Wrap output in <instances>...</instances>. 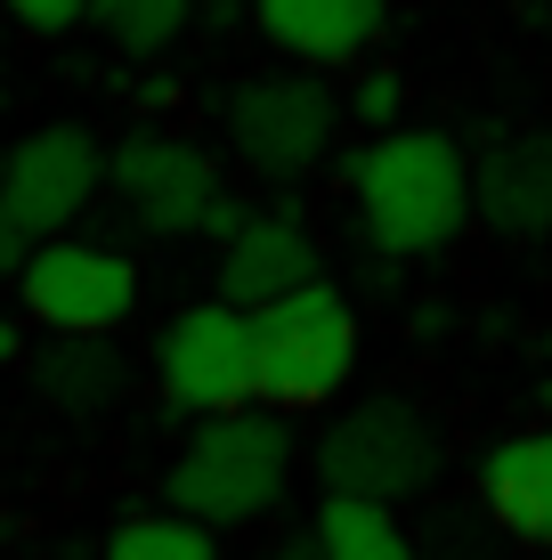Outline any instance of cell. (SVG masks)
Returning a JSON list of instances; mask_svg holds the SVG:
<instances>
[{
    "mask_svg": "<svg viewBox=\"0 0 552 560\" xmlns=\"http://www.w3.org/2000/svg\"><path fill=\"white\" fill-rule=\"evenodd\" d=\"M16 268H25V228L0 211V277H16Z\"/></svg>",
    "mask_w": 552,
    "mask_h": 560,
    "instance_id": "cell-20",
    "label": "cell"
},
{
    "mask_svg": "<svg viewBox=\"0 0 552 560\" xmlns=\"http://www.w3.org/2000/svg\"><path fill=\"white\" fill-rule=\"evenodd\" d=\"M106 179H114V196L130 203V220H139L146 236H187V228H203L212 203H220L212 154L196 139H171V130H130V139L106 154Z\"/></svg>",
    "mask_w": 552,
    "mask_h": 560,
    "instance_id": "cell-9",
    "label": "cell"
},
{
    "mask_svg": "<svg viewBox=\"0 0 552 560\" xmlns=\"http://www.w3.org/2000/svg\"><path fill=\"white\" fill-rule=\"evenodd\" d=\"M277 560H326V545H317V528H309V536H293V545H277Z\"/></svg>",
    "mask_w": 552,
    "mask_h": 560,
    "instance_id": "cell-21",
    "label": "cell"
},
{
    "mask_svg": "<svg viewBox=\"0 0 552 560\" xmlns=\"http://www.w3.org/2000/svg\"><path fill=\"white\" fill-rule=\"evenodd\" d=\"M480 504L504 536L552 545V431L496 439V447L480 455Z\"/></svg>",
    "mask_w": 552,
    "mask_h": 560,
    "instance_id": "cell-13",
    "label": "cell"
},
{
    "mask_svg": "<svg viewBox=\"0 0 552 560\" xmlns=\"http://www.w3.org/2000/svg\"><path fill=\"white\" fill-rule=\"evenodd\" d=\"M106 560H220L212 552V528L187 512H139L106 536Z\"/></svg>",
    "mask_w": 552,
    "mask_h": 560,
    "instance_id": "cell-17",
    "label": "cell"
},
{
    "mask_svg": "<svg viewBox=\"0 0 552 560\" xmlns=\"http://www.w3.org/2000/svg\"><path fill=\"white\" fill-rule=\"evenodd\" d=\"M106 187V147L82 122H42L16 147H0V211L25 236H66Z\"/></svg>",
    "mask_w": 552,
    "mask_h": 560,
    "instance_id": "cell-8",
    "label": "cell"
},
{
    "mask_svg": "<svg viewBox=\"0 0 552 560\" xmlns=\"http://www.w3.org/2000/svg\"><path fill=\"white\" fill-rule=\"evenodd\" d=\"M350 196L366 244L390 260H423L463 236L471 220V163L447 130H383L350 154Z\"/></svg>",
    "mask_w": 552,
    "mask_h": 560,
    "instance_id": "cell-1",
    "label": "cell"
},
{
    "mask_svg": "<svg viewBox=\"0 0 552 560\" xmlns=\"http://www.w3.org/2000/svg\"><path fill=\"white\" fill-rule=\"evenodd\" d=\"M9 358H16V317L0 308V365H9Z\"/></svg>",
    "mask_w": 552,
    "mask_h": 560,
    "instance_id": "cell-22",
    "label": "cell"
},
{
    "mask_svg": "<svg viewBox=\"0 0 552 560\" xmlns=\"http://www.w3.org/2000/svg\"><path fill=\"white\" fill-rule=\"evenodd\" d=\"M252 25L293 66H341V57H366L383 42L390 0H252Z\"/></svg>",
    "mask_w": 552,
    "mask_h": 560,
    "instance_id": "cell-12",
    "label": "cell"
},
{
    "mask_svg": "<svg viewBox=\"0 0 552 560\" xmlns=\"http://www.w3.org/2000/svg\"><path fill=\"white\" fill-rule=\"evenodd\" d=\"M398 106H407V82H398V73H366V82L350 90V114L366 130H398Z\"/></svg>",
    "mask_w": 552,
    "mask_h": 560,
    "instance_id": "cell-18",
    "label": "cell"
},
{
    "mask_svg": "<svg viewBox=\"0 0 552 560\" xmlns=\"http://www.w3.org/2000/svg\"><path fill=\"white\" fill-rule=\"evenodd\" d=\"M317 545H326V560H414V545L390 520V504H357V495H326Z\"/></svg>",
    "mask_w": 552,
    "mask_h": 560,
    "instance_id": "cell-15",
    "label": "cell"
},
{
    "mask_svg": "<svg viewBox=\"0 0 552 560\" xmlns=\"http://www.w3.org/2000/svg\"><path fill=\"white\" fill-rule=\"evenodd\" d=\"M284 488H293V431L277 407L196 422V439L171 463V512L203 520V528H244V520L277 512Z\"/></svg>",
    "mask_w": 552,
    "mask_h": 560,
    "instance_id": "cell-2",
    "label": "cell"
},
{
    "mask_svg": "<svg viewBox=\"0 0 552 560\" xmlns=\"http://www.w3.org/2000/svg\"><path fill=\"white\" fill-rule=\"evenodd\" d=\"M301 284H317V236L301 220L260 211V220H244L236 236H227V253H220V301L269 308L284 293H301Z\"/></svg>",
    "mask_w": 552,
    "mask_h": 560,
    "instance_id": "cell-11",
    "label": "cell"
},
{
    "mask_svg": "<svg viewBox=\"0 0 552 560\" xmlns=\"http://www.w3.org/2000/svg\"><path fill=\"white\" fill-rule=\"evenodd\" d=\"M9 16H25L33 33H66L90 16V0H9Z\"/></svg>",
    "mask_w": 552,
    "mask_h": 560,
    "instance_id": "cell-19",
    "label": "cell"
},
{
    "mask_svg": "<svg viewBox=\"0 0 552 560\" xmlns=\"http://www.w3.org/2000/svg\"><path fill=\"white\" fill-rule=\"evenodd\" d=\"M252 334H260V407L301 415V407H333L350 390L357 317L326 277L269 301V308H252Z\"/></svg>",
    "mask_w": 552,
    "mask_h": 560,
    "instance_id": "cell-4",
    "label": "cell"
},
{
    "mask_svg": "<svg viewBox=\"0 0 552 560\" xmlns=\"http://www.w3.org/2000/svg\"><path fill=\"white\" fill-rule=\"evenodd\" d=\"M16 293L49 334H114L139 308V268L114 244H82V236H42L16 268Z\"/></svg>",
    "mask_w": 552,
    "mask_h": 560,
    "instance_id": "cell-7",
    "label": "cell"
},
{
    "mask_svg": "<svg viewBox=\"0 0 552 560\" xmlns=\"http://www.w3.org/2000/svg\"><path fill=\"white\" fill-rule=\"evenodd\" d=\"M471 211L496 236H544L552 228V130H504L471 163Z\"/></svg>",
    "mask_w": 552,
    "mask_h": 560,
    "instance_id": "cell-10",
    "label": "cell"
},
{
    "mask_svg": "<svg viewBox=\"0 0 552 560\" xmlns=\"http://www.w3.org/2000/svg\"><path fill=\"white\" fill-rule=\"evenodd\" d=\"M317 479H326V495H357V504H407V495H423L431 479H439L447 463V439L439 422H431L414 398H357V407H341L326 431H317Z\"/></svg>",
    "mask_w": 552,
    "mask_h": 560,
    "instance_id": "cell-3",
    "label": "cell"
},
{
    "mask_svg": "<svg viewBox=\"0 0 552 560\" xmlns=\"http://www.w3.org/2000/svg\"><path fill=\"white\" fill-rule=\"evenodd\" d=\"M227 154L260 179H309L317 163L333 154V130H341V98L309 73H252V82L227 90Z\"/></svg>",
    "mask_w": 552,
    "mask_h": 560,
    "instance_id": "cell-6",
    "label": "cell"
},
{
    "mask_svg": "<svg viewBox=\"0 0 552 560\" xmlns=\"http://www.w3.org/2000/svg\"><path fill=\"white\" fill-rule=\"evenodd\" d=\"M33 390H42V407H57V415H106V407H122V390H130V358L114 350L106 334H57V341H42V358H33Z\"/></svg>",
    "mask_w": 552,
    "mask_h": 560,
    "instance_id": "cell-14",
    "label": "cell"
},
{
    "mask_svg": "<svg viewBox=\"0 0 552 560\" xmlns=\"http://www.w3.org/2000/svg\"><path fill=\"white\" fill-rule=\"evenodd\" d=\"M155 382L179 415L212 422V415H244L260 398V334L252 308L236 301H196L163 325L155 341Z\"/></svg>",
    "mask_w": 552,
    "mask_h": 560,
    "instance_id": "cell-5",
    "label": "cell"
},
{
    "mask_svg": "<svg viewBox=\"0 0 552 560\" xmlns=\"http://www.w3.org/2000/svg\"><path fill=\"white\" fill-rule=\"evenodd\" d=\"M196 9L203 0H90V25H98L114 49L155 57V49H171L187 25H196Z\"/></svg>",
    "mask_w": 552,
    "mask_h": 560,
    "instance_id": "cell-16",
    "label": "cell"
}]
</instances>
